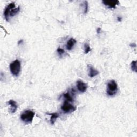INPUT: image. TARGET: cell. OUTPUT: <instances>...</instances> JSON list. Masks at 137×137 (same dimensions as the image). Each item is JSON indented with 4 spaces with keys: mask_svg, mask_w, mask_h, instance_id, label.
Listing matches in <instances>:
<instances>
[{
    "mask_svg": "<svg viewBox=\"0 0 137 137\" xmlns=\"http://www.w3.org/2000/svg\"><path fill=\"white\" fill-rule=\"evenodd\" d=\"M35 115L33 111L30 110H25L20 115V118L22 121L26 124L31 123L33 121V118Z\"/></svg>",
    "mask_w": 137,
    "mask_h": 137,
    "instance_id": "6da1fadb",
    "label": "cell"
},
{
    "mask_svg": "<svg viewBox=\"0 0 137 137\" xmlns=\"http://www.w3.org/2000/svg\"><path fill=\"white\" fill-rule=\"evenodd\" d=\"M10 70L11 73L17 77L21 70V63L18 59H16L10 64Z\"/></svg>",
    "mask_w": 137,
    "mask_h": 137,
    "instance_id": "7a4b0ae2",
    "label": "cell"
},
{
    "mask_svg": "<svg viewBox=\"0 0 137 137\" xmlns=\"http://www.w3.org/2000/svg\"><path fill=\"white\" fill-rule=\"evenodd\" d=\"M118 91L117 84L114 80H110L107 85V93L109 96H114L117 93Z\"/></svg>",
    "mask_w": 137,
    "mask_h": 137,
    "instance_id": "3957f363",
    "label": "cell"
},
{
    "mask_svg": "<svg viewBox=\"0 0 137 137\" xmlns=\"http://www.w3.org/2000/svg\"><path fill=\"white\" fill-rule=\"evenodd\" d=\"M61 109L65 113H70L76 110L77 108L71 103H70V102L65 100L61 106Z\"/></svg>",
    "mask_w": 137,
    "mask_h": 137,
    "instance_id": "277c9868",
    "label": "cell"
},
{
    "mask_svg": "<svg viewBox=\"0 0 137 137\" xmlns=\"http://www.w3.org/2000/svg\"><path fill=\"white\" fill-rule=\"evenodd\" d=\"M13 8H15V4L14 2H11L9 4H8L5 9V10L4 12V16L5 20L7 22H8L9 20L10 11Z\"/></svg>",
    "mask_w": 137,
    "mask_h": 137,
    "instance_id": "5b68a950",
    "label": "cell"
},
{
    "mask_svg": "<svg viewBox=\"0 0 137 137\" xmlns=\"http://www.w3.org/2000/svg\"><path fill=\"white\" fill-rule=\"evenodd\" d=\"M75 94V91L74 89H72L71 91H67L66 93L63 94V97L65 99L66 101H67L70 102H73V96Z\"/></svg>",
    "mask_w": 137,
    "mask_h": 137,
    "instance_id": "8992f818",
    "label": "cell"
},
{
    "mask_svg": "<svg viewBox=\"0 0 137 137\" xmlns=\"http://www.w3.org/2000/svg\"><path fill=\"white\" fill-rule=\"evenodd\" d=\"M102 3L110 8H115L119 4V2L117 0H104L102 1Z\"/></svg>",
    "mask_w": 137,
    "mask_h": 137,
    "instance_id": "52a82bcc",
    "label": "cell"
},
{
    "mask_svg": "<svg viewBox=\"0 0 137 137\" xmlns=\"http://www.w3.org/2000/svg\"><path fill=\"white\" fill-rule=\"evenodd\" d=\"M77 87L79 91L81 93H84L87 90V84L81 80H78L77 82Z\"/></svg>",
    "mask_w": 137,
    "mask_h": 137,
    "instance_id": "ba28073f",
    "label": "cell"
},
{
    "mask_svg": "<svg viewBox=\"0 0 137 137\" xmlns=\"http://www.w3.org/2000/svg\"><path fill=\"white\" fill-rule=\"evenodd\" d=\"M8 104L11 107L10 109V113L12 114L15 113L16 112V111L17 110V108H18V105H17V103L15 101L12 100H10V101H9L8 102Z\"/></svg>",
    "mask_w": 137,
    "mask_h": 137,
    "instance_id": "9c48e42d",
    "label": "cell"
},
{
    "mask_svg": "<svg viewBox=\"0 0 137 137\" xmlns=\"http://www.w3.org/2000/svg\"><path fill=\"white\" fill-rule=\"evenodd\" d=\"M88 76L91 78H93L95 76L99 74V72L96 70L95 68H94L92 66H88Z\"/></svg>",
    "mask_w": 137,
    "mask_h": 137,
    "instance_id": "30bf717a",
    "label": "cell"
},
{
    "mask_svg": "<svg viewBox=\"0 0 137 137\" xmlns=\"http://www.w3.org/2000/svg\"><path fill=\"white\" fill-rule=\"evenodd\" d=\"M76 40L73 38H71L69 40H68L67 42V44L66 45V48L67 49V50H71L73 46H74V45L76 44Z\"/></svg>",
    "mask_w": 137,
    "mask_h": 137,
    "instance_id": "8fae6325",
    "label": "cell"
},
{
    "mask_svg": "<svg viewBox=\"0 0 137 137\" xmlns=\"http://www.w3.org/2000/svg\"><path fill=\"white\" fill-rule=\"evenodd\" d=\"M47 114L51 116L50 122V123L51 124L54 125L55 124V122L56 121L57 118L59 117V115L57 113H51V114L47 113Z\"/></svg>",
    "mask_w": 137,
    "mask_h": 137,
    "instance_id": "7c38bea8",
    "label": "cell"
},
{
    "mask_svg": "<svg viewBox=\"0 0 137 137\" xmlns=\"http://www.w3.org/2000/svg\"><path fill=\"white\" fill-rule=\"evenodd\" d=\"M20 6H18V8H13L12 9H11L10 11V13H9V16L10 17H13L15 15H16L17 14H18L19 11H20Z\"/></svg>",
    "mask_w": 137,
    "mask_h": 137,
    "instance_id": "4fadbf2b",
    "label": "cell"
},
{
    "mask_svg": "<svg viewBox=\"0 0 137 137\" xmlns=\"http://www.w3.org/2000/svg\"><path fill=\"white\" fill-rule=\"evenodd\" d=\"M84 53H85V54H87L88 53H89L90 51H91V49L90 48V45L88 44V43H87V42L85 43V44H84Z\"/></svg>",
    "mask_w": 137,
    "mask_h": 137,
    "instance_id": "5bb4252c",
    "label": "cell"
},
{
    "mask_svg": "<svg viewBox=\"0 0 137 137\" xmlns=\"http://www.w3.org/2000/svg\"><path fill=\"white\" fill-rule=\"evenodd\" d=\"M84 4V13L86 14L87 13L88 10V3L87 1H84L83 2Z\"/></svg>",
    "mask_w": 137,
    "mask_h": 137,
    "instance_id": "9a60e30c",
    "label": "cell"
},
{
    "mask_svg": "<svg viewBox=\"0 0 137 137\" xmlns=\"http://www.w3.org/2000/svg\"><path fill=\"white\" fill-rule=\"evenodd\" d=\"M131 70L133 71L136 72V61H132L131 63Z\"/></svg>",
    "mask_w": 137,
    "mask_h": 137,
    "instance_id": "2e32d148",
    "label": "cell"
},
{
    "mask_svg": "<svg viewBox=\"0 0 137 137\" xmlns=\"http://www.w3.org/2000/svg\"><path fill=\"white\" fill-rule=\"evenodd\" d=\"M57 51L58 54H59V55H61V56L63 55L64 54V53H65V51L62 48H57Z\"/></svg>",
    "mask_w": 137,
    "mask_h": 137,
    "instance_id": "e0dca14e",
    "label": "cell"
},
{
    "mask_svg": "<svg viewBox=\"0 0 137 137\" xmlns=\"http://www.w3.org/2000/svg\"><path fill=\"white\" fill-rule=\"evenodd\" d=\"M130 46L131 47L135 48V47H136V44H135V43H131V44L130 45Z\"/></svg>",
    "mask_w": 137,
    "mask_h": 137,
    "instance_id": "ac0fdd59",
    "label": "cell"
},
{
    "mask_svg": "<svg viewBox=\"0 0 137 137\" xmlns=\"http://www.w3.org/2000/svg\"><path fill=\"white\" fill-rule=\"evenodd\" d=\"M101 28H98L97 30V33H98V34H100V32H101Z\"/></svg>",
    "mask_w": 137,
    "mask_h": 137,
    "instance_id": "d6986e66",
    "label": "cell"
},
{
    "mask_svg": "<svg viewBox=\"0 0 137 137\" xmlns=\"http://www.w3.org/2000/svg\"><path fill=\"white\" fill-rule=\"evenodd\" d=\"M117 20H118V22H121V21H122V17H117Z\"/></svg>",
    "mask_w": 137,
    "mask_h": 137,
    "instance_id": "ffe728a7",
    "label": "cell"
},
{
    "mask_svg": "<svg viewBox=\"0 0 137 137\" xmlns=\"http://www.w3.org/2000/svg\"><path fill=\"white\" fill-rule=\"evenodd\" d=\"M23 41V40H20V41L18 42V45H19L20 44H21L20 42H22Z\"/></svg>",
    "mask_w": 137,
    "mask_h": 137,
    "instance_id": "44dd1931",
    "label": "cell"
}]
</instances>
